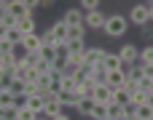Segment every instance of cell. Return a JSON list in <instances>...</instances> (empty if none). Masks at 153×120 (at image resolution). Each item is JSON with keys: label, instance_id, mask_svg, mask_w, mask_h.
I'll use <instances>...</instances> for the list:
<instances>
[{"label": "cell", "instance_id": "41", "mask_svg": "<svg viewBox=\"0 0 153 120\" xmlns=\"http://www.w3.org/2000/svg\"><path fill=\"white\" fill-rule=\"evenodd\" d=\"M40 37H43V45H54V43H56V40H54V35H51V29H46Z\"/></svg>", "mask_w": 153, "mask_h": 120}, {"label": "cell", "instance_id": "42", "mask_svg": "<svg viewBox=\"0 0 153 120\" xmlns=\"http://www.w3.org/2000/svg\"><path fill=\"white\" fill-rule=\"evenodd\" d=\"M5 35H8V24H5V21H0V40H3Z\"/></svg>", "mask_w": 153, "mask_h": 120}, {"label": "cell", "instance_id": "4", "mask_svg": "<svg viewBox=\"0 0 153 120\" xmlns=\"http://www.w3.org/2000/svg\"><path fill=\"white\" fill-rule=\"evenodd\" d=\"M105 48H97V45H86V51H83V67H94V64H102L105 61Z\"/></svg>", "mask_w": 153, "mask_h": 120}, {"label": "cell", "instance_id": "8", "mask_svg": "<svg viewBox=\"0 0 153 120\" xmlns=\"http://www.w3.org/2000/svg\"><path fill=\"white\" fill-rule=\"evenodd\" d=\"M97 104H110L113 102V88L108 86V83H100L97 88H94V96H91Z\"/></svg>", "mask_w": 153, "mask_h": 120}, {"label": "cell", "instance_id": "13", "mask_svg": "<svg viewBox=\"0 0 153 120\" xmlns=\"http://www.w3.org/2000/svg\"><path fill=\"white\" fill-rule=\"evenodd\" d=\"M97 86H100V83H97V80L89 75V78H86V80L78 86V91H75V94H78V96H94V88H97Z\"/></svg>", "mask_w": 153, "mask_h": 120}, {"label": "cell", "instance_id": "32", "mask_svg": "<svg viewBox=\"0 0 153 120\" xmlns=\"http://www.w3.org/2000/svg\"><path fill=\"white\" fill-rule=\"evenodd\" d=\"M35 70H38V75H51V72H54V64L46 61V59H40V61L35 64Z\"/></svg>", "mask_w": 153, "mask_h": 120}, {"label": "cell", "instance_id": "34", "mask_svg": "<svg viewBox=\"0 0 153 120\" xmlns=\"http://www.w3.org/2000/svg\"><path fill=\"white\" fill-rule=\"evenodd\" d=\"M67 48H70V53H83L86 51V43L83 40H67Z\"/></svg>", "mask_w": 153, "mask_h": 120}, {"label": "cell", "instance_id": "23", "mask_svg": "<svg viewBox=\"0 0 153 120\" xmlns=\"http://www.w3.org/2000/svg\"><path fill=\"white\" fill-rule=\"evenodd\" d=\"M134 118H137V120H153V104H148V102H145V104H140Z\"/></svg>", "mask_w": 153, "mask_h": 120}, {"label": "cell", "instance_id": "1", "mask_svg": "<svg viewBox=\"0 0 153 120\" xmlns=\"http://www.w3.org/2000/svg\"><path fill=\"white\" fill-rule=\"evenodd\" d=\"M126 29H129V19H126L124 13H110V16H108V21H105V35H110V37H124Z\"/></svg>", "mask_w": 153, "mask_h": 120}, {"label": "cell", "instance_id": "50", "mask_svg": "<svg viewBox=\"0 0 153 120\" xmlns=\"http://www.w3.org/2000/svg\"><path fill=\"white\" fill-rule=\"evenodd\" d=\"M13 120H22V118H13Z\"/></svg>", "mask_w": 153, "mask_h": 120}, {"label": "cell", "instance_id": "5", "mask_svg": "<svg viewBox=\"0 0 153 120\" xmlns=\"http://www.w3.org/2000/svg\"><path fill=\"white\" fill-rule=\"evenodd\" d=\"M5 8H8V16H13V19L32 16V8H27L24 0H5Z\"/></svg>", "mask_w": 153, "mask_h": 120}, {"label": "cell", "instance_id": "40", "mask_svg": "<svg viewBox=\"0 0 153 120\" xmlns=\"http://www.w3.org/2000/svg\"><path fill=\"white\" fill-rule=\"evenodd\" d=\"M137 86H140L143 91H148V94H151V91H153V78H143V80H140Z\"/></svg>", "mask_w": 153, "mask_h": 120}, {"label": "cell", "instance_id": "20", "mask_svg": "<svg viewBox=\"0 0 153 120\" xmlns=\"http://www.w3.org/2000/svg\"><path fill=\"white\" fill-rule=\"evenodd\" d=\"M126 78L134 80V83H140V80L145 78V75H143V64H140V61H137V64H129V67H126Z\"/></svg>", "mask_w": 153, "mask_h": 120}, {"label": "cell", "instance_id": "14", "mask_svg": "<svg viewBox=\"0 0 153 120\" xmlns=\"http://www.w3.org/2000/svg\"><path fill=\"white\" fill-rule=\"evenodd\" d=\"M24 107H30V110L40 112V110L46 107V99H43L40 94H30V96H24Z\"/></svg>", "mask_w": 153, "mask_h": 120}, {"label": "cell", "instance_id": "3", "mask_svg": "<svg viewBox=\"0 0 153 120\" xmlns=\"http://www.w3.org/2000/svg\"><path fill=\"white\" fill-rule=\"evenodd\" d=\"M105 21H108V16L97 8V11H86V16H83V24H86V29H105Z\"/></svg>", "mask_w": 153, "mask_h": 120}, {"label": "cell", "instance_id": "30", "mask_svg": "<svg viewBox=\"0 0 153 120\" xmlns=\"http://www.w3.org/2000/svg\"><path fill=\"white\" fill-rule=\"evenodd\" d=\"M5 37H8L11 43H16V45H19V43H22V37H24V32H22L19 27H8V35H5Z\"/></svg>", "mask_w": 153, "mask_h": 120}, {"label": "cell", "instance_id": "47", "mask_svg": "<svg viewBox=\"0 0 153 120\" xmlns=\"http://www.w3.org/2000/svg\"><path fill=\"white\" fill-rule=\"evenodd\" d=\"M148 11H151V21H153V5H151V3H148Z\"/></svg>", "mask_w": 153, "mask_h": 120}, {"label": "cell", "instance_id": "10", "mask_svg": "<svg viewBox=\"0 0 153 120\" xmlns=\"http://www.w3.org/2000/svg\"><path fill=\"white\" fill-rule=\"evenodd\" d=\"M83 16H86L83 8H67L65 21H67V27H75V24H83Z\"/></svg>", "mask_w": 153, "mask_h": 120}, {"label": "cell", "instance_id": "51", "mask_svg": "<svg viewBox=\"0 0 153 120\" xmlns=\"http://www.w3.org/2000/svg\"><path fill=\"white\" fill-rule=\"evenodd\" d=\"M151 5H153V0H151Z\"/></svg>", "mask_w": 153, "mask_h": 120}, {"label": "cell", "instance_id": "29", "mask_svg": "<svg viewBox=\"0 0 153 120\" xmlns=\"http://www.w3.org/2000/svg\"><path fill=\"white\" fill-rule=\"evenodd\" d=\"M140 64H153V43L140 51Z\"/></svg>", "mask_w": 153, "mask_h": 120}, {"label": "cell", "instance_id": "28", "mask_svg": "<svg viewBox=\"0 0 153 120\" xmlns=\"http://www.w3.org/2000/svg\"><path fill=\"white\" fill-rule=\"evenodd\" d=\"M132 102H134L137 107H140V104H145V102H148V91H143V88L137 86V88L132 91Z\"/></svg>", "mask_w": 153, "mask_h": 120}, {"label": "cell", "instance_id": "6", "mask_svg": "<svg viewBox=\"0 0 153 120\" xmlns=\"http://www.w3.org/2000/svg\"><path fill=\"white\" fill-rule=\"evenodd\" d=\"M118 56H121L124 64H137V61H140V48L132 45V43H124L121 51H118Z\"/></svg>", "mask_w": 153, "mask_h": 120}, {"label": "cell", "instance_id": "37", "mask_svg": "<svg viewBox=\"0 0 153 120\" xmlns=\"http://www.w3.org/2000/svg\"><path fill=\"white\" fill-rule=\"evenodd\" d=\"M124 107V118H134L137 115V104L134 102H126V104H121Z\"/></svg>", "mask_w": 153, "mask_h": 120}, {"label": "cell", "instance_id": "38", "mask_svg": "<svg viewBox=\"0 0 153 120\" xmlns=\"http://www.w3.org/2000/svg\"><path fill=\"white\" fill-rule=\"evenodd\" d=\"M67 61H70V64H75V67H83V61H86V59H83V53H70V56H67Z\"/></svg>", "mask_w": 153, "mask_h": 120}, {"label": "cell", "instance_id": "43", "mask_svg": "<svg viewBox=\"0 0 153 120\" xmlns=\"http://www.w3.org/2000/svg\"><path fill=\"white\" fill-rule=\"evenodd\" d=\"M5 16H8V8H5V5H0V21H3Z\"/></svg>", "mask_w": 153, "mask_h": 120}, {"label": "cell", "instance_id": "26", "mask_svg": "<svg viewBox=\"0 0 153 120\" xmlns=\"http://www.w3.org/2000/svg\"><path fill=\"white\" fill-rule=\"evenodd\" d=\"M59 91H78V80L73 75H62V88Z\"/></svg>", "mask_w": 153, "mask_h": 120}, {"label": "cell", "instance_id": "52", "mask_svg": "<svg viewBox=\"0 0 153 120\" xmlns=\"http://www.w3.org/2000/svg\"><path fill=\"white\" fill-rule=\"evenodd\" d=\"M121 120H126V118H121Z\"/></svg>", "mask_w": 153, "mask_h": 120}, {"label": "cell", "instance_id": "46", "mask_svg": "<svg viewBox=\"0 0 153 120\" xmlns=\"http://www.w3.org/2000/svg\"><path fill=\"white\" fill-rule=\"evenodd\" d=\"M38 3H40V5H43V8H48V5H51V3H54V0H38Z\"/></svg>", "mask_w": 153, "mask_h": 120}, {"label": "cell", "instance_id": "11", "mask_svg": "<svg viewBox=\"0 0 153 120\" xmlns=\"http://www.w3.org/2000/svg\"><path fill=\"white\" fill-rule=\"evenodd\" d=\"M94 104H97V102H94L91 96H78V102H75V110H78L81 115H86V118H89V115H91V110H94Z\"/></svg>", "mask_w": 153, "mask_h": 120}, {"label": "cell", "instance_id": "33", "mask_svg": "<svg viewBox=\"0 0 153 120\" xmlns=\"http://www.w3.org/2000/svg\"><path fill=\"white\" fill-rule=\"evenodd\" d=\"M16 115H19L22 120H35V118H38V112L30 110V107H16Z\"/></svg>", "mask_w": 153, "mask_h": 120}, {"label": "cell", "instance_id": "16", "mask_svg": "<svg viewBox=\"0 0 153 120\" xmlns=\"http://www.w3.org/2000/svg\"><path fill=\"white\" fill-rule=\"evenodd\" d=\"M51 35H54V40H67V21L62 19V21H54L51 24Z\"/></svg>", "mask_w": 153, "mask_h": 120}, {"label": "cell", "instance_id": "9", "mask_svg": "<svg viewBox=\"0 0 153 120\" xmlns=\"http://www.w3.org/2000/svg\"><path fill=\"white\" fill-rule=\"evenodd\" d=\"M110 88H124L126 86V70H108V80Z\"/></svg>", "mask_w": 153, "mask_h": 120}, {"label": "cell", "instance_id": "22", "mask_svg": "<svg viewBox=\"0 0 153 120\" xmlns=\"http://www.w3.org/2000/svg\"><path fill=\"white\" fill-rule=\"evenodd\" d=\"M16 27H19L24 35L35 32V21H32V16H22V19H16Z\"/></svg>", "mask_w": 153, "mask_h": 120}, {"label": "cell", "instance_id": "7", "mask_svg": "<svg viewBox=\"0 0 153 120\" xmlns=\"http://www.w3.org/2000/svg\"><path fill=\"white\" fill-rule=\"evenodd\" d=\"M19 45L24 48V53H30V51H40L43 37H40L38 32H30V35H24V37H22V43H19Z\"/></svg>", "mask_w": 153, "mask_h": 120}, {"label": "cell", "instance_id": "48", "mask_svg": "<svg viewBox=\"0 0 153 120\" xmlns=\"http://www.w3.org/2000/svg\"><path fill=\"white\" fill-rule=\"evenodd\" d=\"M0 120H8V118H5V115H0Z\"/></svg>", "mask_w": 153, "mask_h": 120}, {"label": "cell", "instance_id": "19", "mask_svg": "<svg viewBox=\"0 0 153 120\" xmlns=\"http://www.w3.org/2000/svg\"><path fill=\"white\" fill-rule=\"evenodd\" d=\"M83 37H86V24L67 27V40H83Z\"/></svg>", "mask_w": 153, "mask_h": 120}, {"label": "cell", "instance_id": "49", "mask_svg": "<svg viewBox=\"0 0 153 120\" xmlns=\"http://www.w3.org/2000/svg\"><path fill=\"white\" fill-rule=\"evenodd\" d=\"M0 5H5V0H0Z\"/></svg>", "mask_w": 153, "mask_h": 120}, {"label": "cell", "instance_id": "44", "mask_svg": "<svg viewBox=\"0 0 153 120\" xmlns=\"http://www.w3.org/2000/svg\"><path fill=\"white\" fill-rule=\"evenodd\" d=\"M54 120H70V115H67V112H59V115H56Z\"/></svg>", "mask_w": 153, "mask_h": 120}, {"label": "cell", "instance_id": "39", "mask_svg": "<svg viewBox=\"0 0 153 120\" xmlns=\"http://www.w3.org/2000/svg\"><path fill=\"white\" fill-rule=\"evenodd\" d=\"M81 8L83 11H97L100 8V0H81Z\"/></svg>", "mask_w": 153, "mask_h": 120}, {"label": "cell", "instance_id": "36", "mask_svg": "<svg viewBox=\"0 0 153 120\" xmlns=\"http://www.w3.org/2000/svg\"><path fill=\"white\" fill-rule=\"evenodd\" d=\"M24 61H27L30 67H35V64L40 61V51H30V53H24Z\"/></svg>", "mask_w": 153, "mask_h": 120}, {"label": "cell", "instance_id": "27", "mask_svg": "<svg viewBox=\"0 0 153 120\" xmlns=\"http://www.w3.org/2000/svg\"><path fill=\"white\" fill-rule=\"evenodd\" d=\"M54 51H56V56H59V59H67V56H70L67 40H56V43H54Z\"/></svg>", "mask_w": 153, "mask_h": 120}, {"label": "cell", "instance_id": "31", "mask_svg": "<svg viewBox=\"0 0 153 120\" xmlns=\"http://www.w3.org/2000/svg\"><path fill=\"white\" fill-rule=\"evenodd\" d=\"M40 59H46V61H51V64H54V59H56L54 45H40Z\"/></svg>", "mask_w": 153, "mask_h": 120}, {"label": "cell", "instance_id": "21", "mask_svg": "<svg viewBox=\"0 0 153 120\" xmlns=\"http://www.w3.org/2000/svg\"><path fill=\"white\" fill-rule=\"evenodd\" d=\"M113 102H116V104H126V102H132L129 88H126V86H124V88H113Z\"/></svg>", "mask_w": 153, "mask_h": 120}, {"label": "cell", "instance_id": "15", "mask_svg": "<svg viewBox=\"0 0 153 120\" xmlns=\"http://www.w3.org/2000/svg\"><path fill=\"white\" fill-rule=\"evenodd\" d=\"M105 70H126V64L121 61V56L118 53H105Z\"/></svg>", "mask_w": 153, "mask_h": 120}, {"label": "cell", "instance_id": "12", "mask_svg": "<svg viewBox=\"0 0 153 120\" xmlns=\"http://www.w3.org/2000/svg\"><path fill=\"white\" fill-rule=\"evenodd\" d=\"M62 107H65V104H62V102L56 99V94H51V96L46 99V107H43V110H46V115H51V118H56V115L62 112Z\"/></svg>", "mask_w": 153, "mask_h": 120}, {"label": "cell", "instance_id": "2", "mask_svg": "<svg viewBox=\"0 0 153 120\" xmlns=\"http://www.w3.org/2000/svg\"><path fill=\"white\" fill-rule=\"evenodd\" d=\"M132 24H137V27H145V24H151V11H148V5H132V11H129V16H126Z\"/></svg>", "mask_w": 153, "mask_h": 120}, {"label": "cell", "instance_id": "35", "mask_svg": "<svg viewBox=\"0 0 153 120\" xmlns=\"http://www.w3.org/2000/svg\"><path fill=\"white\" fill-rule=\"evenodd\" d=\"M16 48H19V45H16V43H11L8 37H3V40H0V53H11V51H16Z\"/></svg>", "mask_w": 153, "mask_h": 120}, {"label": "cell", "instance_id": "45", "mask_svg": "<svg viewBox=\"0 0 153 120\" xmlns=\"http://www.w3.org/2000/svg\"><path fill=\"white\" fill-rule=\"evenodd\" d=\"M24 3H27V8H35V5H40L38 0H24Z\"/></svg>", "mask_w": 153, "mask_h": 120}, {"label": "cell", "instance_id": "17", "mask_svg": "<svg viewBox=\"0 0 153 120\" xmlns=\"http://www.w3.org/2000/svg\"><path fill=\"white\" fill-rule=\"evenodd\" d=\"M24 86H27V80H19V78H11V80H8V91H11L13 96H27V94H24Z\"/></svg>", "mask_w": 153, "mask_h": 120}, {"label": "cell", "instance_id": "18", "mask_svg": "<svg viewBox=\"0 0 153 120\" xmlns=\"http://www.w3.org/2000/svg\"><path fill=\"white\" fill-rule=\"evenodd\" d=\"M56 99H59L65 107H75V102H78V94H75V91H56Z\"/></svg>", "mask_w": 153, "mask_h": 120}, {"label": "cell", "instance_id": "25", "mask_svg": "<svg viewBox=\"0 0 153 120\" xmlns=\"http://www.w3.org/2000/svg\"><path fill=\"white\" fill-rule=\"evenodd\" d=\"M91 120H108V104H94V110H91Z\"/></svg>", "mask_w": 153, "mask_h": 120}, {"label": "cell", "instance_id": "24", "mask_svg": "<svg viewBox=\"0 0 153 120\" xmlns=\"http://www.w3.org/2000/svg\"><path fill=\"white\" fill-rule=\"evenodd\" d=\"M121 118H124V107L116 104V102H110L108 104V120H121Z\"/></svg>", "mask_w": 153, "mask_h": 120}]
</instances>
